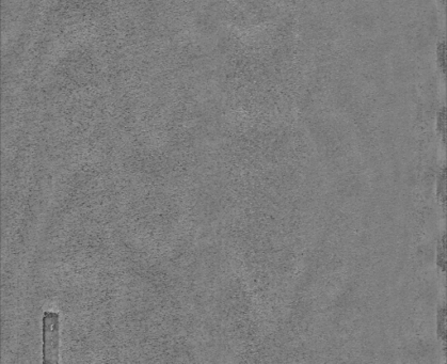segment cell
I'll return each instance as SVG.
<instances>
[{
    "instance_id": "6da1fadb",
    "label": "cell",
    "mask_w": 447,
    "mask_h": 364,
    "mask_svg": "<svg viewBox=\"0 0 447 364\" xmlns=\"http://www.w3.org/2000/svg\"><path fill=\"white\" fill-rule=\"evenodd\" d=\"M43 363H59V313L47 311L43 315Z\"/></svg>"
},
{
    "instance_id": "7a4b0ae2",
    "label": "cell",
    "mask_w": 447,
    "mask_h": 364,
    "mask_svg": "<svg viewBox=\"0 0 447 364\" xmlns=\"http://www.w3.org/2000/svg\"><path fill=\"white\" fill-rule=\"evenodd\" d=\"M437 62L438 66L440 67V71L442 72L444 75L445 74V67H446V49H445V41H441L438 43L437 46Z\"/></svg>"
},
{
    "instance_id": "3957f363",
    "label": "cell",
    "mask_w": 447,
    "mask_h": 364,
    "mask_svg": "<svg viewBox=\"0 0 447 364\" xmlns=\"http://www.w3.org/2000/svg\"><path fill=\"white\" fill-rule=\"evenodd\" d=\"M440 1H441V3H442V4H445V0H440Z\"/></svg>"
}]
</instances>
